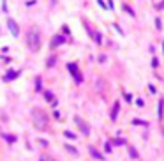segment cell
<instances>
[{"label": "cell", "mask_w": 164, "mask_h": 161, "mask_svg": "<svg viewBox=\"0 0 164 161\" xmlns=\"http://www.w3.org/2000/svg\"><path fill=\"white\" fill-rule=\"evenodd\" d=\"M27 46H28L30 52H39V48H41V34H39L37 28L28 30V34H27Z\"/></svg>", "instance_id": "obj_1"}, {"label": "cell", "mask_w": 164, "mask_h": 161, "mask_svg": "<svg viewBox=\"0 0 164 161\" xmlns=\"http://www.w3.org/2000/svg\"><path fill=\"white\" fill-rule=\"evenodd\" d=\"M32 120H34V126L37 129H46L48 127V115L39 108L32 110Z\"/></svg>", "instance_id": "obj_2"}, {"label": "cell", "mask_w": 164, "mask_h": 161, "mask_svg": "<svg viewBox=\"0 0 164 161\" xmlns=\"http://www.w3.org/2000/svg\"><path fill=\"white\" fill-rule=\"evenodd\" d=\"M67 69H69V73L74 76L76 83H81V82H83V76L79 74V71H78V66H76V64H67Z\"/></svg>", "instance_id": "obj_3"}, {"label": "cell", "mask_w": 164, "mask_h": 161, "mask_svg": "<svg viewBox=\"0 0 164 161\" xmlns=\"http://www.w3.org/2000/svg\"><path fill=\"white\" fill-rule=\"evenodd\" d=\"M74 122L79 126V129H81V133H83V135H88V133H90V127H88V124H87V122H85V120L81 119V117H78V115H76V117H74Z\"/></svg>", "instance_id": "obj_4"}, {"label": "cell", "mask_w": 164, "mask_h": 161, "mask_svg": "<svg viewBox=\"0 0 164 161\" xmlns=\"http://www.w3.org/2000/svg\"><path fill=\"white\" fill-rule=\"evenodd\" d=\"M7 27H9V32H11L14 37H18V36H19V27H18V23L14 21L13 18H9V19H7Z\"/></svg>", "instance_id": "obj_5"}, {"label": "cell", "mask_w": 164, "mask_h": 161, "mask_svg": "<svg viewBox=\"0 0 164 161\" xmlns=\"http://www.w3.org/2000/svg\"><path fill=\"white\" fill-rule=\"evenodd\" d=\"M64 43H65V37H64V36H55L53 41H51V48L60 46V44H64Z\"/></svg>", "instance_id": "obj_6"}, {"label": "cell", "mask_w": 164, "mask_h": 161, "mask_svg": "<svg viewBox=\"0 0 164 161\" xmlns=\"http://www.w3.org/2000/svg\"><path fill=\"white\" fill-rule=\"evenodd\" d=\"M18 71H13V69H9L7 71V74L4 76V82H11V80H14V78H18Z\"/></svg>", "instance_id": "obj_7"}, {"label": "cell", "mask_w": 164, "mask_h": 161, "mask_svg": "<svg viewBox=\"0 0 164 161\" xmlns=\"http://www.w3.org/2000/svg\"><path fill=\"white\" fill-rule=\"evenodd\" d=\"M88 150H90V154H92V158H95V159H101V161H102V159H104V156H102V154L99 152V150H97V149H94V147H90Z\"/></svg>", "instance_id": "obj_8"}, {"label": "cell", "mask_w": 164, "mask_h": 161, "mask_svg": "<svg viewBox=\"0 0 164 161\" xmlns=\"http://www.w3.org/2000/svg\"><path fill=\"white\" fill-rule=\"evenodd\" d=\"M118 110H120V103L117 101L113 105V110H111V120H117V115H118Z\"/></svg>", "instance_id": "obj_9"}, {"label": "cell", "mask_w": 164, "mask_h": 161, "mask_svg": "<svg viewBox=\"0 0 164 161\" xmlns=\"http://www.w3.org/2000/svg\"><path fill=\"white\" fill-rule=\"evenodd\" d=\"M90 34L94 36V39H95V43H97V44H101V43H102V37H101V34H99V32H90Z\"/></svg>", "instance_id": "obj_10"}, {"label": "cell", "mask_w": 164, "mask_h": 161, "mask_svg": "<svg viewBox=\"0 0 164 161\" xmlns=\"http://www.w3.org/2000/svg\"><path fill=\"white\" fill-rule=\"evenodd\" d=\"M65 149L69 150V152H71V154H74V156H78V149H74L73 145H69V144H65Z\"/></svg>", "instance_id": "obj_11"}, {"label": "cell", "mask_w": 164, "mask_h": 161, "mask_svg": "<svg viewBox=\"0 0 164 161\" xmlns=\"http://www.w3.org/2000/svg\"><path fill=\"white\" fill-rule=\"evenodd\" d=\"M129 154H131V158L136 159V158H138V150H136L134 147H129Z\"/></svg>", "instance_id": "obj_12"}, {"label": "cell", "mask_w": 164, "mask_h": 161, "mask_svg": "<svg viewBox=\"0 0 164 161\" xmlns=\"http://www.w3.org/2000/svg\"><path fill=\"white\" fill-rule=\"evenodd\" d=\"M64 136L65 138H71V140H76V135L73 131H64Z\"/></svg>", "instance_id": "obj_13"}, {"label": "cell", "mask_w": 164, "mask_h": 161, "mask_svg": "<svg viewBox=\"0 0 164 161\" xmlns=\"http://www.w3.org/2000/svg\"><path fill=\"white\" fill-rule=\"evenodd\" d=\"M132 124H138V126H148L145 120H139V119H132Z\"/></svg>", "instance_id": "obj_14"}, {"label": "cell", "mask_w": 164, "mask_h": 161, "mask_svg": "<svg viewBox=\"0 0 164 161\" xmlns=\"http://www.w3.org/2000/svg\"><path fill=\"white\" fill-rule=\"evenodd\" d=\"M113 144H115V145H125V140H124V138H115Z\"/></svg>", "instance_id": "obj_15"}, {"label": "cell", "mask_w": 164, "mask_h": 161, "mask_svg": "<svg viewBox=\"0 0 164 161\" xmlns=\"http://www.w3.org/2000/svg\"><path fill=\"white\" fill-rule=\"evenodd\" d=\"M124 11H127V14H131V16H134V11L127 5V4H124Z\"/></svg>", "instance_id": "obj_16"}, {"label": "cell", "mask_w": 164, "mask_h": 161, "mask_svg": "<svg viewBox=\"0 0 164 161\" xmlns=\"http://www.w3.org/2000/svg\"><path fill=\"white\" fill-rule=\"evenodd\" d=\"M5 136V140H7V144H13V142H16V138L14 136H11V135H4Z\"/></svg>", "instance_id": "obj_17"}, {"label": "cell", "mask_w": 164, "mask_h": 161, "mask_svg": "<svg viewBox=\"0 0 164 161\" xmlns=\"http://www.w3.org/2000/svg\"><path fill=\"white\" fill-rule=\"evenodd\" d=\"M44 96H46V101H55V99H53V94H51V92H44Z\"/></svg>", "instance_id": "obj_18"}, {"label": "cell", "mask_w": 164, "mask_h": 161, "mask_svg": "<svg viewBox=\"0 0 164 161\" xmlns=\"http://www.w3.org/2000/svg\"><path fill=\"white\" fill-rule=\"evenodd\" d=\"M155 27H157V28H162V23H161V18H155Z\"/></svg>", "instance_id": "obj_19"}, {"label": "cell", "mask_w": 164, "mask_h": 161, "mask_svg": "<svg viewBox=\"0 0 164 161\" xmlns=\"http://www.w3.org/2000/svg\"><path fill=\"white\" fill-rule=\"evenodd\" d=\"M55 64V57H51L49 60H48V67H51V66H53Z\"/></svg>", "instance_id": "obj_20"}, {"label": "cell", "mask_w": 164, "mask_h": 161, "mask_svg": "<svg viewBox=\"0 0 164 161\" xmlns=\"http://www.w3.org/2000/svg\"><path fill=\"white\" fill-rule=\"evenodd\" d=\"M35 89H37V90L41 89V78H35Z\"/></svg>", "instance_id": "obj_21"}, {"label": "cell", "mask_w": 164, "mask_h": 161, "mask_svg": "<svg viewBox=\"0 0 164 161\" xmlns=\"http://www.w3.org/2000/svg\"><path fill=\"white\" fill-rule=\"evenodd\" d=\"M125 101H129V103L132 101V96H131V94H127V92H125Z\"/></svg>", "instance_id": "obj_22"}, {"label": "cell", "mask_w": 164, "mask_h": 161, "mask_svg": "<svg viewBox=\"0 0 164 161\" xmlns=\"http://www.w3.org/2000/svg\"><path fill=\"white\" fill-rule=\"evenodd\" d=\"M104 149H106V152H111V144H106Z\"/></svg>", "instance_id": "obj_23"}, {"label": "cell", "mask_w": 164, "mask_h": 161, "mask_svg": "<svg viewBox=\"0 0 164 161\" xmlns=\"http://www.w3.org/2000/svg\"><path fill=\"white\" fill-rule=\"evenodd\" d=\"M97 4H99L101 7H104V9H106V4H104V2H102V0H97Z\"/></svg>", "instance_id": "obj_24"}, {"label": "cell", "mask_w": 164, "mask_h": 161, "mask_svg": "<svg viewBox=\"0 0 164 161\" xmlns=\"http://www.w3.org/2000/svg\"><path fill=\"white\" fill-rule=\"evenodd\" d=\"M49 161H55V159H49Z\"/></svg>", "instance_id": "obj_25"}, {"label": "cell", "mask_w": 164, "mask_h": 161, "mask_svg": "<svg viewBox=\"0 0 164 161\" xmlns=\"http://www.w3.org/2000/svg\"><path fill=\"white\" fill-rule=\"evenodd\" d=\"M41 161H43V159H41Z\"/></svg>", "instance_id": "obj_26"}]
</instances>
